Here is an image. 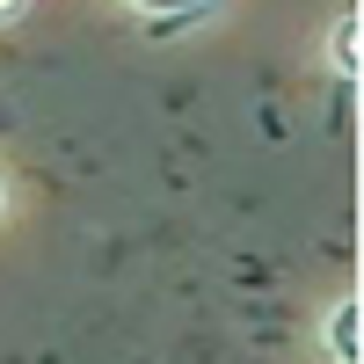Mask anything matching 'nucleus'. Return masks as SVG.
<instances>
[{
	"mask_svg": "<svg viewBox=\"0 0 364 364\" xmlns=\"http://www.w3.org/2000/svg\"><path fill=\"white\" fill-rule=\"evenodd\" d=\"M328 357H336V364H357V299H343V306L328 314Z\"/></svg>",
	"mask_w": 364,
	"mask_h": 364,
	"instance_id": "obj_1",
	"label": "nucleus"
},
{
	"mask_svg": "<svg viewBox=\"0 0 364 364\" xmlns=\"http://www.w3.org/2000/svg\"><path fill=\"white\" fill-rule=\"evenodd\" d=\"M328 66H336L343 80H357V15H343L336 29H328Z\"/></svg>",
	"mask_w": 364,
	"mask_h": 364,
	"instance_id": "obj_2",
	"label": "nucleus"
},
{
	"mask_svg": "<svg viewBox=\"0 0 364 364\" xmlns=\"http://www.w3.org/2000/svg\"><path fill=\"white\" fill-rule=\"evenodd\" d=\"M139 15H204L211 0H132Z\"/></svg>",
	"mask_w": 364,
	"mask_h": 364,
	"instance_id": "obj_3",
	"label": "nucleus"
},
{
	"mask_svg": "<svg viewBox=\"0 0 364 364\" xmlns=\"http://www.w3.org/2000/svg\"><path fill=\"white\" fill-rule=\"evenodd\" d=\"M22 8H29V0H0V22H15V15H22Z\"/></svg>",
	"mask_w": 364,
	"mask_h": 364,
	"instance_id": "obj_4",
	"label": "nucleus"
}]
</instances>
